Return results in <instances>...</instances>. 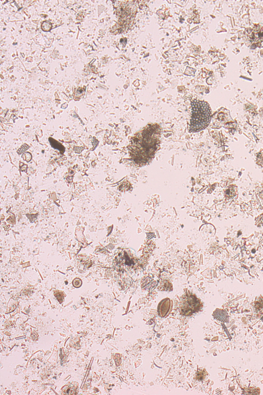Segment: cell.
Instances as JSON below:
<instances>
[{
    "instance_id": "obj_1",
    "label": "cell",
    "mask_w": 263,
    "mask_h": 395,
    "mask_svg": "<svg viewBox=\"0 0 263 395\" xmlns=\"http://www.w3.org/2000/svg\"><path fill=\"white\" fill-rule=\"evenodd\" d=\"M161 135V127L156 124H149L137 133L128 148L131 161L140 167L149 164L160 149Z\"/></svg>"
},
{
    "instance_id": "obj_2",
    "label": "cell",
    "mask_w": 263,
    "mask_h": 395,
    "mask_svg": "<svg viewBox=\"0 0 263 395\" xmlns=\"http://www.w3.org/2000/svg\"><path fill=\"white\" fill-rule=\"evenodd\" d=\"M191 107L189 131L190 133H198L209 126L212 111L209 104L205 101L194 100L191 103Z\"/></svg>"
},
{
    "instance_id": "obj_3",
    "label": "cell",
    "mask_w": 263,
    "mask_h": 395,
    "mask_svg": "<svg viewBox=\"0 0 263 395\" xmlns=\"http://www.w3.org/2000/svg\"><path fill=\"white\" fill-rule=\"evenodd\" d=\"M179 308L182 315L189 316L200 311L202 308V304L194 295L187 293L182 296Z\"/></svg>"
},
{
    "instance_id": "obj_4",
    "label": "cell",
    "mask_w": 263,
    "mask_h": 395,
    "mask_svg": "<svg viewBox=\"0 0 263 395\" xmlns=\"http://www.w3.org/2000/svg\"><path fill=\"white\" fill-rule=\"evenodd\" d=\"M245 35L247 40L252 45H260L263 42V25L257 24L252 28L247 29Z\"/></svg>"
},
{
    "instance_id": "obj_5",
    "label": "cell",
    "mask_w": 263,
    "mask_h": 395,
    "mask_svg": "<svg viewBox=\"0 0 263 395\" xmlns=\"http://www.w3.org/2000/svg\"><path fill=\"white\" fill-rule=\"evenodd\" d=\"M118 10L119 16L121 18L131 19L136 13L137 7L133 2H127L121 3Z\"/></svg>"
},
{
    "instance_id": "obj_6",
    "label": "cell",
    "mask_w": 263,
    "mask_h": 395,
    "mask_svg": "<svg viewBox=\"0 0 263 395\" xmlns=\"http://www.w3.org/2000/svg\"><path fill=\"white\" fill-rule=\"evenodd\" d=\"M171 302L170 299H166L161 302L159 306V313L160 315L164 317L166 316L170 311Z\"/></svg>"
},
{
    "instance_id": "obj_7",
    "label": "cell",
    "mask_w": 263,
    "mask_h": 395,
    "mask_svg": "<svg viewBox=\"0 0 263 395\" xmlns=\"http://www.w3.org/2000/svg\"><path fill=\"white\" fill-rule=\"evenodd\" d=\"M214 318L221 322L229 323V317L227 312L223 310L217 309L214 313Z\"/></svg>"
},
{
    "instance_id": "obj_8",
    "label": "cell",
    "mask_w": 263,
    "mask_h": 395,
    "mask_svg": "<svg viewBox=\"0 0 263 395\" xmlns=\"http://www.w3.org/2000/svg\"><path fill=\"white\" fill-rule=\"evenodd\" d=\"M51 28V24L48 21H45L42 24V29L44 31H49Z\"/></svg>"
},
{
    "instance_id": "obj_9",
    "label": "cell",
    "mask_w": 263,
    "mask_h": 395,
    "mask_svg": "<svg viewBox=\"0 0 263 395\" xmlns=\"http://www.w3.org/2000/svg\"><path fill=\"white\" fill-rule=\"evenodd\" d=\"M73 284L75 288H78L82 286L83 282L81 279L76 278L73 281Z\"/></svg>"
},
{
    "instance_id": "obj_10",
    "label": "cell",
    "mask_w": 263,
    "mask_h": 395,
    "mask_svg": "<svg viewBox=\"0 0 263 395\" xmlns=\"http://www.w3.org/2000/svg\"><path fill=\"white\" fill-rule=\"evenodd\" d=\"M257 305L258 306L257 309L259 310V313L261 314L263 319V299L262 300L259 301V305Z\"/></svg>"
}]
</instances>
